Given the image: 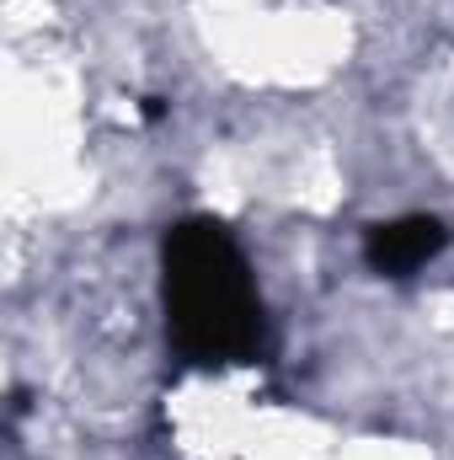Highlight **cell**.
Here are the masks:
<instances>
[{"mask_svg":"<svg viewBox=\"0 0 454 460\" xmlns=\"http://www.w3.org/2000/svg\"><path fill=\"white\" fill-rule=\"evenodd\" d=\"M450 230L433 215H401V220H380L363 230V262L380 279H412L417 268H428L444 252Z\"/></svg>","mask_w":454,"mask_h":460,"instance_id":"7a4b0ae2","label":"cell"},{"mask_svg":"<svg viewBox=\"0 0 454 460\" xmlns=\"http://www.w3.org/2000/svg\"><path fill=\"white\" fill-rule=\"evenodd\" d=\"M161 300L166 338L198 369H225L262 353V295L240 241L220 220H177L161 241Z\"/></svg>","mask_w":454,"mask_h":460,"instance_id":"6da1fadb","label":"cell"}]
</instances>
